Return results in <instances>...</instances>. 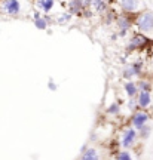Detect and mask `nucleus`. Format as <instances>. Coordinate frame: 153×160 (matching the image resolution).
Wrapping results in <instances>:
<instances>
[{"label":"nucleus","instance_id":"1","mask_svg":"<svg viewBox=\"0 0 153 160\" xmlns=\"http://www.w3.org/2000/svg\"><path fill=\"white\" fill-rule=\"evenodd\" d=\"M137 25H138V28L143 30V31L152 30L153 28V13L152 12H146V13H143L141 17L137 19Z\"/></svg>","mask_w":153,"mask_h":160},{"label":"nucleus","instance_id":"7","mask_svg":"<svg viewBox=\"0 0 153 160\" xmlns=\"http://www.w3.org/2000/svg\"><path fill=\"white\" fill-rule=\"evenodd\" d=\"M39 6L40 9H43L45 12H49L54 8V2L52 0H42V2H39Z\"/></svg>","mask_w":153,"mask_h":160},{"label":"nucleus","instance_id":"15","mask_svg":"<svg viewBox=\"0 0 153 160\" xmlns=\"http://www.w3.org/2000/svg\"><path fill=\"white\" fill-rule=\"evenodd\" d=\"M135 73H134V70L131 68V67H128V68L125 70V73H124V76H125V79H129L131 76H134Z\"/></svg>","mask_w":153,"mask_h":160},{"label":"nucleus","instance_id":"8","mask_svg":"<svg viewBox=\"0 0 153 160\" xmlns=\"http://www.w3.org/2000/svg\"><path fill=\"white\" fill-rule=\"evenodd\" d=\"M125 91H126V93H128L129 97H134L137 93V86L134 85V83L128 82V83H125Z\"/></svg>","mask_w":153,"mask_h":160},{"label":"nucleus","instance_id":"14","mask_svg":"<svg viewBox=\"0 0 153 160\" xmlns=\"http://www.w3.org/2000/svg\"><path fill=\"white\" fill-rule=\"evenodd\" d=\"M82 2H70V6H71V11H77V9H80L82 8Z\"/></svg>","mask_w":153,"mask_h":160},{"label":"nucleus","instance_id":"21","mask_svg":"<svg viewBox=\"0 0 153 160\" xmlns=\"http://www.w3.org/2000/svg\"><path fill=\"white\" fill-rule=\"evenodd\" d=\"M68 19H70V15H62V17H61V21H60V22L64 24L66 21H68Z\"/></svg>","mask_w":153,"mask_h":160},{"label":"nucleus","instance_id":"3","mask_svg":"<svg viewBox=\"0 0 153 160\" xmlns=\"http://www.w3.org/2000/svg\"><path fill=\"white\" fill-rule=\"evenodd\" d=\"M21 9V5H19V2L17 0H9V2H5V11L8 13H12V15H15L18 13Z\"/></svg>","mask_w":153,"mask_h":160},{"label":"nucleus","instance_id":"20","mask_svg":"<svg viewBox=\"0 0 153 160\" xmlns=\"http://www.w3.org/2000/svg\"><path fill=\"white\" fill-rule=\"evenodd\" d=\"M94 5L98 6V9H104V8H106V3H104V2H94Z\"/></svg>","mask_w":153,"mask_h":160},{"label":"nucleus","instance_id":"19","mask_svg":"<svg viewBox=\"0 0 153 160\" xmlns=\"http://www.w3.org/2000/svg\"><path fill=\"white\" fill-rule=\"evenodd\" d=\"M141 129H143V132H141V135H143V138H146V137H147V133H149V132L152 131V129H150V128H144V126H143Z\"/></svg>","mask_w":153,"mask_h":160},{"label":"nucleus","instance_id":"9","mask_svg":"<svg viewBox=\"0 0 153 160\" xmlns=\"http://www.w3.org/2000/svg\"><path fill=\"white\" fill-rule=\"evenodd\" d=\"M120 5H122V8H124L125 11H135L137 2H132V0H126V2H122Z\"/></svg>","mask_w":153,"mask_h":160},{"label":"nucleus","instance_id":"6","mask_svg":"<svg viewBox=\"0 0 153 160\" xmlns=\"http://www.w3.org/2000/svg\"><path fill=\"white\" fill-rule=\"evenodd\" d=\"M82 160H98V156H97V151L94 148L86 150L83 156H82Z\"/></svg>","mask_w":153,"mask_h":160},{"label":"nucleus","instance_id":"4","mask_svg":"<svg viewBox=\"0 0 153 160\" xmlns=\"http://www.w3.org/2000/svg\"><path fill=\"white\" fill-rule=\"evenodd\" d=\"M147 114L146 113H137L134 117H132V125L135 126L137 129H141L143 126H144V123L147 122Z\"/></svg>","mask_w":153,"mask_h":160},{"label":"nucleus","instance_id":"2","mask_svg":"<svg viewBox=\"0 0 153 160\" xmlns=\"http://www.w3.org/2000/svg\"><path fill=\"white\" fill-rule=\"evenodd\" d=\"M135 131L134 129H128V131L125 132V135H124V141H122V144H124V147L125 148H128V147H131L132 144H134V141H135Z\"/></svg>","mask_w":153,"mask_h":160},{"label":"nucleus","instance_id":"13","mask_svg":"<svg viewBox=\"0 0 153 160\" xmlns=\"http://www.w3.org/2000/svg\"><path fill=\"white\" fill-rule=\"evenodd\" d=\"M116 160H132V157H131V154L128 153V151H122V153L118 154Z\"/></svg>","mask_w":153,"mask_h":160},{"label":"nucleus","instance_id":"16","mask_svg":"<svg viewBox=\"0 0 153 160\" xmlns=\"http://www.w3.org/2000/svg\"><path fill=\"white\" fill-rule=\"evenodd\" d=\"M108 113H110V114H112V113H114V114L119 113V105H118V104H113V105L108 108Z\"/></svg>","mask_w":153,"mask_h":160},{"label":"nucleus","instance_id":"5","mask_svg":"<svg viewBox=\"0 0 153 160\" xmlns=\"http://www.w3.org/2000/svg\"><path fill=\"white\" fill-rule=\"evenodd\" d=\"M138 102L141 107H147L150 104V93L149 92H141L140 93V98H138Z\"/></svg>","mask_w":153,"mask_h":160},{"label":"nucleus","instance_id":"18","mask_svg":"<svg viewBox=\"0 0 153 160\" xmlns=\"http://www.w3.org/2000/svg\"><path fill=\"white\" fill-rule=\"evenodd\" d=\"M138 86H140V88L143 89V92H147L149 89H150V88H149V85H147V83H144V82H141V83H140Z\"/></svg>","mask_w":153,"mask_h":160},{"label":"nucleus","instance_id":"17","mask_svg":"<svg viewBox=\"0 0 153 160\" xmlns=\"http://www.w3.org/2000/svg\"><path fill=\"white\" fill-rule=\"evenodd\" d=\"M140 67H141V65H140V64H134V65H131V68L134 70V73H135V74H138V73H140Z\"/></svg>","mask_w":153,"mask_h":160},{"label":"nucleus","instance_id":"10","mask_svg":"<svg viewBox=\"0 0 153 160\" xmlns=\"http://www.w3.org/2000/svg\"><path fill=\"white\" fill-rule=\"evenodd\" d=\"M144 42H146V39H144V37H141V36H138V37H134V39L131 40L129 49H134V48H137V46H141Z\"/></svg>","mask_w":153,"mask_h":160},{"label":"nucleus","instance_id":"11","mask_svg":"<svg viewBox=\"0 0 153 160\" xmlns=\"http://www.w3.org/2000/svg\"><path fill=\"white\" fill-rule=\"evenodd\" d=\"M118 24H119V27L122 28V31H125V30L129 27V21H128V18H119V19H118Z\"/></svg>","mask_w":153,"mask_h":160},{"label":"nucleus","instance_id":"12","mask_svg":"<svg viewBox=\"0 0 153 160\" xmlns=\"http://www.w3.org/2000/svg\"><path fill=\"white\" fill-rule=\"evenodd\" d=\"M34 25H36V27H37L39 30H45L46 28V21L43 19V18H36Z\"/></svg>","mask_w":153,"mask_h":160}]
</instances>
